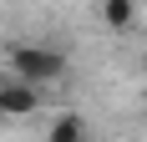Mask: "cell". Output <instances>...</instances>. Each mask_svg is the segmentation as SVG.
<instances>
[{"label":"cell","instance_id":"6da1fadb","mask_svg":"<svg viewBox=\"0 0 147 142\" xmlns=\"http://www.w3.org/2000/svg\"><path fill=\"white\" fill-rule=\"evenodd\" d=\"M5 61H10L15 76H26V81L36 86H51L66 76V56H61L56 46H41V41H15L10 51H5Z\"/></svg>","mask_w":147,"mask_h":142},{"label":"cell","instance_id":"7a4b0ae2","mask_svg":"<svg viewBox=\"0 0 147 142\" xmlns=\"http://www.w3.org/2000/svg\"><path fill=\"white\" fill-rule=\"evenodd\" d=\"M36 107H41V86L10 71V76L0 81V117H30Z\"/></svg>","mask_w":147,"mask_h":142},{"label":"cell","instance_id":"3957f363","mask_svg":"<svg viewBox=\"0 0 147 142\" xmlns=\"http://www.w3.org/2000/svg\"><path fill=\"white\" fill-rule=\"evenodd\" d=\"M102 20H107V30H132L137 26V0H102Z\"/></svg>","mask_w":147,"mask_h":142},{"label":"cell","instance_id":"277c9868","mask_svg":"<svg viewBox=\"0 0 147 142\" xmlns=\"http://www.w3.org/2000/svg\"><path fill=\"white\" fill-rule=\"evenodd\" d=\"M86 137V117H56V122H51V142H81Z\"/></svg>","mask_w":147,"mask_h":142}]
</instances>
